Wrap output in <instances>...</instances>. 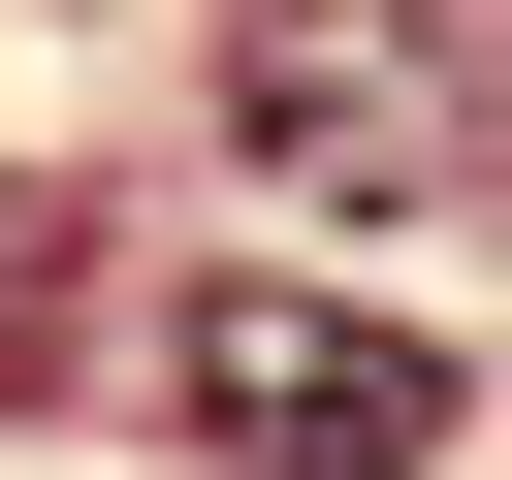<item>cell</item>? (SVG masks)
Here are the masks:
<instances>
[{"mask_svg":"<svg viewBox=\"0 0 512 480\" xmlns=\"http://www.w3.org/2000/svg\"><path fill=\"white\" fill-rule=\"evenodd\" d=\"M224 128H256L320 224H480V192H512L448 0H224Z\"/></svg>","mask_w":512,"mask_h":480,"instance_id":"cell-1","label":"cell"},{"mask_svg":"<svg viewBox=\"0 0 512 480\" xmlns=\"http://www.w3.org/2000/svg\"><path fill=\"white\" fill-rule=\"evenodd\" d=\"M160 384H192L224 480H416V448H448V352H416L384 288H288V256H224V288L160 320Z\"/></svg>","mask_w":512,"mask_h":480,"instance_id":"cell-2","label":"cell"}]
</instances>
